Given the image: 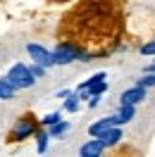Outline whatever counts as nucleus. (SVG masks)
Listing matches in <instances>:
<instances>
[{
	"label": "nucleus",
	"instance_id": "9d476101",
	"mask_svg": "<svg viewBox=\"0 0 155 157\" xmlns=\"http://www.w3.org/2000/svg\"><path fill=\"white\" fill-rule=\"evenodd\" d=\"M69 128H72V126H69V121H62V119H60V121H55L53 126H48V136L50 138H60V136H65Z\"/></svg>",
	"mask_w": 155,
	"mask_h": 157
},
{
	"label": "nucleus",
	"instance_id": "39448f33",
	"mask_svg": "<svg viewBox=\"0 0 155 157\" xmlns=\"http://www.w3.org/2000/svg\"><path fill=\"white\" fill-rule=\"evenodd\" d=\"M34 131H36L34 121H31L29 117H24V119H19V121L14 124V128H12V138H14V140H24V138L34 136Z\"/></svg>",
	"mask_w": 155,
	"mask_h": 157
},
{
	"label": "nucleus",
	"instance_id": "a211bd4d",
	"mask_svg": "<svg viewBox=\"0 0 155 157\" xmlns=\"http://www.w3.org/2000/svg\"><path fill=\"white\" fill-rule=\"evenodd\" d=\"M141 55H153V57H155V40H150V43L141 45Z\"/></svg>",
	"mask_w": 155,
	"mask_h": 157
},
{
	"label": "nucleus",
	"instance_id": "6ab92c4d",
	"mask_svg": "<svg viewBox=\"0 0 155 157\" xmlns=\"http://www.w3.org/2000/svg\"><path fill=\"white\" fill-rule=\"evenodd\" d=\"M86 102H88V107H98V105H100V95H91Z\"/></svg>",
	"mask_w": 155,
	"mask_h": 157
},
{
	"label": "nucleus",
	"instance_id": "6e6552de",
	"mask_svg": "<svg viewBox=\"0 0 155 157\" xmlns=\"http://www.w3.org/2000/svg\"><path fill=\"white\" fill-rule=\"evenodd\" d=\"M103 150H105L103 143H100L98 138H91L88 143H84V145L79 147V155H81V157H100V155H103Z\"/></svg>",
	"mask_w": 155,
	"mask_h": 157
},
{
	"label": "nucleus",
	"instance_id": "dca6fc26",
	"mask_svg": "<svg viewBox=\"0 0 155 157\" xmlns=\"http://www.w3.org/2000/svg\"><path fill=\"white\" fill-rule=\"evenodd\" d=\"M60 119H62V114H60V112H50V114H46V117L41 119V124L48 128V126H53L55 121H60Z\"/></svg>",
	"mask_w": 155,
	"mask_h": 157
},
{
	"label": "nucleus",
	"instance_id": "1a4fd4ad",
	"mask_svg": "<svg viewBox=\"0 0 155 157\" xmlns=\"http://www.w3.org/2000/svg\"><path fill=\"white\" fill-rule=\"evenodd\" d=\"M110 126H112L110 117H103V119H98V121H93V124L88 126V133H91L93 138H98L100 133H103V131H105V128H110Z\"/></svg>",
	"mask_w": 155,
	"mask_h": 157
},
{
	"label": "nucleus",
	"instance_id": "20e7f679",
	"mask_svg": "<svg viewBox=\"0 0 155 157\" xmlns=\"http://www.w3.org/2000/svg\"><path fill=\"white\" fill-rule=\"evenodd\" d=\"M105 78H107L105 71H98V74H93V76H88L79 88H86L91 95H103V93L107 90V81Z\"/></svg>",
	"mask_w": 155,
	"mask_h": 157
},
{
	"label": "nucleus",
	"instance_id": "f8f14e48",
	"mask_svg": "<svg viewBox=\"0 0 155 157\" xmlns=\"http://www.w3.org/2000/svg\"><path fill=\"white\" fill-rule=\"evenodd\" d=\"M14 86H12L7 78H0V100H12L14 98Z\"/></svg>",
	"mask_w": 155,
	"mask_h": 157
},
{
	"label": "nucleus",
	"instance_id": "0eeeda50",
	"mask_svg": "<svg viewBox=\"0 0 155 157\" xmlns=\"http://www.w3.org/2000/svg\"><path fill=\"white\" fill-rule=\"evenodd\" d=\"M98 140L103 143V147H112V145H117V143L122 140V128H119V126H110V128H105V131L98 136Z\"/></svg>",
	"mask_w": 155,
	"mask_h": 157
},
{
	"label": "nucleus",
	"instance_id": "f257e3e1",
	"mask_svg": "<svg viewBox=\"0 0 155 157\" xmlns=\"http://www.w3.org/2000/svg\"><path fill=\"white\" fill-rule=\"evenodd\" d=\"M5 78L14 86V90H26V88H31V86L36 83V76L31 74V69L26 67L24 62L12 64V67L7 69V76H5Z\"/></svg>",
	"mask_w": 155,
	"mask_h": 157
},
{
	"label": "nucleus",
	"instance_id": "9b49d317",
	"mask_svg": "<svg viewBox=\"0 0 155 157\" xmlns=\"http://www.w3.org/2000/svg\"><path fill=\"white\" fill-rule=\"evenodd\" d=\"M119 119H122V124H129L131 119H134L136 114V105H126V102H122V107H119Z\"/></svg>",
	"mask_w": 155,
	"mask_h": 157
},
{
	"label": "nucleus",
	"instance_id": "f03ea898",
	"mask_svg": "<svg viewBox=\"0 0 155 157\" xmlns=\"http://www.w3.org/2000/svg\"><path fill=\"white\" fill-rule=\"evenodd\" d=\"M26 52H29L31 62H36V64H43L46 69L55 64V62H53V52H50L46 45H41V43H29V45H26Z\"/></svg>",
	"mask_w": 155,
	"mask_h": 157
},
{
	"label": "nucleus",
	"instance_id": "4468645a",
	"mask_svg": "<svg viewBox=\"0 0 155 157\" xmlns=\"http://www.w3.org/2000/svg\"><path fill=\"white\" fill-rule=\"evenodd\" d=\"M136 86H141V88H153L155 86V71H143V76L136 81Z\"/></svg>",
	"mask_w": 155,
	"mask_h": 157
},
{
	"label": "nucleus",
	"instance_id": "ddd939ff",
	"mask_svg": "<svg viewBox=\"0 0 155 157\" xmlns=\"http://www.w3.org/2000/svg\"><path fill=\"white\" fill-rule=\"evenodd\" d=\"M62 107H65V112H69V114H74V112H79V95H77V93H69Z\"/></svg>",
	"mask_w": 155,
	"mask_h": 157
},
{
	"label": "nucleus",
	"instance_id": "7ed1b4c3",
	"mask_svg": "<svg viewBox=\"0 0 155 157\" xmlns=\"http://www.w3.org/2000/svg\"><path fill=\"white\" fill-rule=\"evenodd\" d=\"M79 57H81V52L72 43H60L58 48L53 50V62L55 64H69V62H74Z\"/></svg>",
	"mask_w": 155,
	"mask_h": 157
},
{
	"label": "nucleus",
	"instance_id": "f3484780",
	"mask_svg": "<svg viewBox=\"0 0 155 157\" xmlns=\"http://www.w3.org/2000/svg\"><path fill=\"white\" fill-rule=\"evenodd\" d=\"M31 74H34V76L38 78V76H43V74H46V67H43V64H36V62H31Z\"/></svg>",
	"mask_w": 155,
	"mask_h": 157
},
{
	"label": "nucleus",
	"instance_id": "423d86ee",
	"mask_svg": "<svg viewBox=\"0 0 155 157\" xmlns=\"http://www.w3.org/2000/svg\"><path fill=\"white\" fill-rule=\"evenodd\" d=\"M119 100L126 102V105H138V102H143V100H145V88H141V86H131V88H126L124 93L119 95Z\"/></svg>",
	"mask_w": 155,
	"mask_h": 157
},
{
	"label": "nucleus",
	"instance_id": "2eb2a0df",
	"mask_svg": "<svg viewBox=\"0 0 155 157\" xmlns=\"http://www.w3.org/2000/svg\"><path fill=\"white\" fill-rule=\"evenodd\" d=\"M48 140H50L48 131H43V133H36V143H38V152H46V150H48Z\"/></svg>",
	"mask_w": 155,
	"mask_h": 157
}]
</instances>
